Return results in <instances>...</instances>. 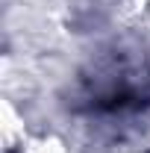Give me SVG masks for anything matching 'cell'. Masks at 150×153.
<instances>
[{"label":"cell","instance_id":"1","mask_svg":"<svg viewBox=\"0 0 150 153\" xmlns=\"http://www.w3.org/2000/svg\"><path fill=\"white\" fill-rule=\"evenodd\" d=\"M150 106V59L141 44L115 41L76 74L71 109L88 118H127Z\"/></svg>","mask_w":150,"mask_h":153}]
</instances>
